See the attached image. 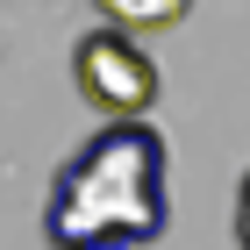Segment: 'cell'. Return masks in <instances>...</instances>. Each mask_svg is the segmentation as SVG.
I'll return each instance as SVG.
<instances>
[{
    "label": "cell",
    "instance_id": "1",
    "mask_svg": "<svg viewBox=\"0 0 250 250\" xmlns=\"http://www.w3.org/2000/svg\"><path fill=\"white\" fill-rule=\"evenodd\" d=\"M172 150L143 115H100V136H86L50 179L43 200V243L86 250V243H150L172 222L165 200Z\"/></svg>",
    "mask_w": 250,
    "mask_h": 250
},
{
    "label": "cell",
    "instance_id": "2",
    "mask_svg": "<svg viewBox=\"0 0 250 250\" xmlns=\"http://www.w3.org/2000/svg\"><path fill=\"white\" fill-rule=\"evenodd\" d=\"M72 79H79V100L93 107V115H150L157 93H165V79H157L150 50L136 43V29H93V36H79L72 50Z\"/></svg>",
    "mask_w": 250,
    "mask_h": 250
},
{
    "label": "cell",
    "instance_id": "3",
    "mask_svg": "<svg viewBox=\"0 0 250 250\" xmlns=\"http://www.w3.org/2000/svg\"><path fill=\"white\" fill-rule=\"evenodd\" d=\"M100 15L122 21V29H143V36H157V29H179V21L193 15V0H100Z\"/></svg>",
    "mask_w": 250,
    "mask_h": 250
},
{
    "label": "cell",
    "instance_id": "4",
    "mask_svg": "<svg viewBox=\"0 0 250 250\" xmlns=\"http://www.w3.org/2000/svg\"><path fill=\"white\" fill-rule=\"evenodd\" d=\"M236 243L250 250V172H243V186H236Z\"/></svg>",
    "mask_w": 250,
    "mask_h": 250
}]
</instances>
